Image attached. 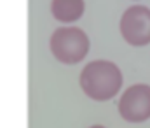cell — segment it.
Returning <instances> with one entry per match:
<instances>
[{
	"label": "cell",
	"mask_w": 150,
	"mask_h": 128,
	"mask_svg": "<svg viewBox=\"0 0 150 128\" xmlns=\"http://www.w3.org/2000/svg\"><path fill=\"white\" fill-rule=\"evenodd\" d=\"M82 91L96 100L105 102L113 98L122 88V72L120 69L108 60H94L89 61L79 77Z\"/></svg>",
	"instance_id": "1"
},
{
	"label": "cell",
	"mask_w": 150,
	"mask_h": 128,
	"mask_svg": "<svg viewBox=\"0 0 150 128\" xmlns=\"http://www.w3.org/2000/svg\"><path fill=\"white\" fill-rule=\"evenodd\" d=\"M49 47L58 61L67 65H75L87 56L89 37L86 35L84 30L77 26H63L51 35Z\"/></svg>",
	"instance_id": "2"
},
{
	"label": "cell",
	"mask_w": 150,
	"mask_h": 128,
	"mask_svg": "<svg viewBox=\"0 0 150 128\" xmlns=\"http://www.w3.org/2000/svg\"><path fill=\"white\" fill-rule=\"evenodd\" d=\"M120 35L134 47L150 44V9L145 5H131L124 11L119 23Z\"/></svg>",
	"instance_id": "3"
},
{
	"label": "cell",
	"mask_w": 150,
	"mask_h": 128,
	"mask_svg": "<svg viewBox=\"0 0 150 128\" xmlns=\"http://www.w3.org/2000/svg\"><path fill=\"white\" fill-rule=\"evenodd\" d=\"M117 107L124 121L143 123L150 119V86L138 83L126 88L119 98Z\"/></svg>",
	"instance_id": "4"
},
{
	"label": "cell",
	"mask_w": 150,
	"mask_h": 128,
	"mask_svg": "<svg viewBox=\"0 0 150 128\" xmlns=\"http://www.w3.org/2000/svg\"><path fill=\"white\" fill-rule=\"evenodd\" d=\"M84 9H86L84 0H52L51 4L52 16L63 23L77 21L84 14Z\"/></svg>",
	"instance_id": "5"
},
{
	"label": "cell",
	"mask_w": 150,
	"mask_h": 128,
	"mask_svg": "<svg viewBox=\"0 0 150 128\" xmlns=\"http://www.w3.org/2000/svg\"><path fill=\"white\" fill-rule=\"evenodd\" d=\"M89 128H107V127H103V125H93V127H89Z\"/></svg>",
	"instance_id": "6"
}]
</instances>
